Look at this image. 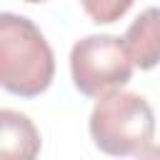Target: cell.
<instances>
[{"instance_id": "cell-1", "label": "cell", "mask_w": 160, "mask_h": 160, "mask_svg": "<svg viewBox=\"0 0 160 160\" xmlns=\"http://www.w3.org/2000/svg\"><path fill=\"white\" fill-rule=\"evenodd\" d=\"M55 78V55L42 30L25 15H0V85L18 98L42 95Z\"/></svg>"}, {"instance_id": "cell-2", "label": "cell", "mask_w": 160, "mask_h": 160, "mask_svg": "<svg viewBox=\"0 0 160 160\" xmlns=\"http://www.w3.org/2000/svg\"><path fill=\"white\" fill-rule=\"evenodd\" d=\"M88 130L105 155H145L155 140V112L142 95L118 88L95 98Z\"/></svg>"}, {"instance_id": "cell-3", "label": "cell", "mask_w": 160, "mask_h": 160, "mask_svg": "<svg viewBox=\"0 0 160 160\" xmlns=\"http://www.w3.org/2000/svg\"><path fill=\"white\" fill-rule=\"evenodd\" d=\"M135 62L118 35H88L70 50V78L80 95L100 98L110 90L125 88L132 78Z\"/></svg>"}, {"instance_id": "cell-4", "label": "cell", "mask_w": 160, "mask_h": 160, "mask_svg": "<svg viewBox=\"0 0 160 160\" xmlns=\"http://www.w3.org/2000/svg\"><path fill=\"white\" fill-rule=\"evenodd\" d=\"M125 48L140 70L160 65V8H145L122 35Z\"/></svg>"}, {"instance_id": "cell-5", "label": "cell", "mask_w": 160, "mask_h": 160, "mask_svg": "<svg viewBox=\"0 0 160 160\" xmlns=\"http://www.w3.org/2000/svg\"><path fill=\"white\" fill-rule=\"evenodd\" d=\"M40 152V132L32 120L18 110H0V155L10 160H30Z\"/></svg>"}, {"instance_id": "cell-6", "label": "cell", "mask_w": 160, "mask_h": 160, "mask_svg": "<svg viewBox=\"0 0 160 160\" xmlns=\"http://www.w3.org/2000/svg\"><path fill=\"white\" fill-rule=\"evenodd\" d=\"M80 2L92 22L110 25V22H118L120 18H125L135 0H80Z\"/></svg>"}, {"instance_id": "cell-7", "label": "cell", "mask_w": 160, "mask_h": 160, "mask_svg": "<svg viewBox=\"0 0 160 160\" xmlns=\"http://www.w3.org/2000/svg\"><path fill=\"white\" fill-rule=\"evenodd\" d=\"M22 2H45V0H22Z\"/></svg>"}]
</instances>
